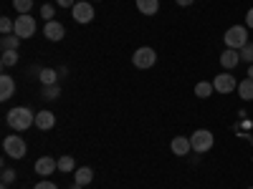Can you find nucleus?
Returning a JSON list of instances; mask_svg holds the SVG:
<instances>
[{"instance_id":"nucleus-11","label":"nucleus","mask_w":253,"mask_h":189,"mask_svg":"<svg viewBox=\"0 0 253 189\" xmlns=\"http://www.w3.org/2000/svg\"><path fill=\"white\" fill-rule=\"evenodd\" d=\"M170 149H172L177 157H187L190 152H193V144H190L187 136H175L172 144H170Z\"/></svg>"},{"instance_id":"nucleus-15","label":"nucleus","mask_w":253,"mask_h":189,"mask_svg":"<svg viewBox=\"0 0 253 189\" xmlns=\"http://www.w3.org/2000/svg\"><path fill=\"white\" fill-rule=\"evenodd\" d=\"M137 10H139L142 15H157L160 0H137Z\"/></svg>"},{"instance_id":"nucleus-22","label":"nucleus","mask_w":253,"mask_h":189,"mask_svg":"<svg viewBox=\"0 0 253 189\" xmlns=\"http://www.w3.org/2000/svg\"><path fill=\"white\" fill-rule=\"evenodd\" d=\"M13 8H15L20 15H28V10L33 8V0H13Z\"/></svg>"},{"instance_id":"nucleus-21","label":"nucleus","mask_w":253,"mask_h":189,"mask_svg":"<svg viewBox=\"0 0 253 189\" xmlns=\"http://www.w3.org/2000/svg\"><path fill=\"white\" fill-rule=\"evenodd\" d=\"M0 63H3V68H10L18 63V51H3V58H0Z\"/></svg>"},{"instance_id":"nucleus-14","label":"nucleus","mask_w":253,"mask_h":189,"mask_svg":"<svg viewBox=\"0 0 253 189\" xmlns=\"http://www.w3.org/2000/svg\"><path fill=\"white\" fill-rule=\"evenodd\" d=\"M15 94V81L10 76H0V101H8Z\"/></svg>"},{"instance_id":"nucleus-5","label":"nucleus","mask_w":253,"mask_h":189,"mask_svg":"<svg viewBox=\"0 0 253 189\" xmlns=\"http://www.w3.org/2000/svg\"><path fill=\"white\" fill-rule=\"evenodd\" d=\"M132 63H134V66L137 68H152L155 66V63H157V53L150 48V46H144V48H137L134 51V56H132Z\"/></svg>"},{"instance_id":"nucleus-10","label":"nucleus","mask_w":253,"mask_h":189,"mask_svg":"<svg viewBox=\"0 0 253 189\" xmlns=\"http://www.w3.org/2000/svg\"><path fill=\"white\" fill-rule=\"evenodd\" d=\"M43 35L48 40H53V43H58V40H63V35H66V28H63L58 20H48L46 28H43Z\"/></svg>"},{"instance_id":"nucleus-20","label":"nucleus","mask_w":253,"mask_h":189,"mask_svg":"<svg viewBox=\"0 0 253 189\" xmlns=\"http://www.w3.org/2000/svg\"><path fill=\"white\" fill-rule=\"evenodd\" d=\"M38 78H41V83H43V86H53L58 76H56L53 68H41V71H38Z\"/></svg>"},{"instance_id":"nucleus-24","label":"nucleus","mask_w":253,"mask_h":189,"mask_svg":"<svg viewBox=\"0 0 253 189\" xmlns=\"http://www.w3.org/2000/svg\"><path fill=\"white\" fill-rule=\"evenodd\" d=\"M58 172H74V157H61L58 159Z\"/></svg>"},{"instance_id":"nucleus-4","label":"nucleus","mask_w":253,"mask_h":189,"mask_svg":"<svg viewBox=\"0 0 253 189\" xmlns=\"http://www.w3.org/2000/svg\"><path fill=\"white\" fill-rule=\"evenodd\" d=\"M3 149H5V154H8L10 159H23L26 152H28V146H26V141L20 139V136H5Z\"/></svg>"},{"instance_id":"nucleus-19","label":"nucleus","mask_w":253,"mask_h":189,"mask_svg":"<svg viewBox=\"0 0 253 189\" xmlns=\"http://www.w3.org/2000/svg\"><path fill=\"white\" fill-rule=\"evenodd\" d=\"M91 179H94V172L89 169V166H81V169H76V184L86 187V184H91Z\"/></svg>"},{"instance_id":"nucleus-23","label":"nucleus","mask_w":253,"mask_h":189,"mask_svg":"<svg viewBox=\"0 0 253 189\" xmlns=\"http://www.w3.org/2000/svg\"><path fill=\"white\" fill-rule=\"evenodd\" d=\"M43 98H48V101H53V98H58L61 96V89H58V83H53V86H43Z\"/></svg>"},{"instance_id":"nucleus-25","label":"nucleus","mask_w":253,"mask_h":189,"mask_svg":"<svg viewBox=\"0 0 253 189\" xmlns=\"http://www.w3.org/2000/svg\"><path fill=\"white\" fill-rule=\"evenodd\" d=\"M241 53V61H246V63H253V43H251V40H248V43L238 51Z\"/></svg>"},{"instance_id":"nucleus-35","label":"nucleus","mask_w":253,"mask_h":189,"mask_svg":"<svg viewBox=\"0 0 253 189\" xmlns=\"http://www.w3.org/2000/svg\"><path fill=\"white\" fill-rule=\"evenodd\" d=\"M3 189H8V184H3Z\"/></svg>"},{"instance_id":"nucleus-9","label":"nucleus","mask_w":253,"mask_h":189,"mask_svg":"<svg viewBox=\"0 0 253 189\" xmlns=\"http://www.w3.org/2000/svg\"><path fill=\"white\" fill-rule=\"evenodd\" d=\"M36 174L38 177H51L56 169H58V161L53 159V157H41V159H36Z\"/></svg>"},{"instance_id":"nucleus-18","label":"nucleus","mask_w":253,"mask_h":189,"mask_svg":"<svg viewBox=\"0 0 253 189\" xmlns=\"http://www.w3.org/2000/svg\"><path fill=\"white\" fill-rule=\"evenodd\" d=\"M213 91H215L213 89V81H210V83L208 81H198L195 83V96L198 98H210V96H213Z\"/></svg>"},{"instance_id":"nucleus-12","label":"nucleus","mask_w":253,"mask_h":189,"mask_svg":"<svg viewBox=\"0 0 253 189\" xmlns=\"http://www.w3.org/2000/svg\"><path fill=\"white\" fill-rule=\"evenodd\" d=\"M238 61H241V53L233 51V48H225V51L220 53V66H223L225 71L236 68V66H238Z\"/></svg>"},{"instance_id":"nucleus-31","label":"nucleus","mask_w":253,"mask_h":189,"mask_svg":"<svg viewBox=\"0 0 253 189\" xmlns=\"http://www.w3.org/2000/svg\"><path fill=\"white\" fill-rule=\"evenodd\" d=\"M246 28H253V8L246 13Z\"/></svg>"},{"instance_id":"nucleus-36","label":"nucleus","mask_w":253,"mask_h":189,"mask_svg":"<svg viewBox=\"0 0 253 189\" xmlns=\"http://www.w3.org/2000/svg\"><path fill=\"white\" fill-rule=\"evenodd\" d=\"M248 189H253V187H248Z\"/></svg>"},{"instance_id":"nucleus-6","label":"nucleus","mask_w":253,"mask_h":189,"mask_svg":"<svg viewBox=\"0 0 253 189\" xmlns=\"http://www.w3.org/2000/svg\"><path fill=\"white\" fill-rule=\"evenodd\" d=\"M213 89L218 94H233L238 89V81H236V76H230L228 71H223V73H218L213 78Z\"/></svg>"},{"instance_id":"nucleus-29","label":"nucleus","mask_w":253,"mask_h":189,"mask_svg":"<svg viewBox=\"0 0 253 189\" xmlns=\"http://www.w3.org/2000/svg\"><path fill=\"white\" fill-rule=\"evenodd\" d=\"M33 189H58V187H56L53 182H48V179H43V182H38V184H36Z\"/></svg>"},{"instance_id":"nucleus-13","label":"nucleus","mask_w":253,"mask_h":189,"mask_svg":"<svg viewBox=\"0 0 253 189\" xmlns=\"http://www.w3.org/2000/svg\"><path fill=\"white\" fill-rule=\"evenodd\" d=\"M36 126H38L41 131H48V129H53V126H56V116L51 111H38L36 114Z\"/></svg>"},{"instance_id":"nucleus-1","label":"nucleus","mask_w":253,"mask_h":189,"mask_svg":"<svg viewBox=\"0 0 253 189\" xmlns=\"http://www.w3.org/2000/svg\"><path fill=\"white\" fill-rule=\"evenodd\" d=\"M33 124H36V114L26 106H15V109L8 111V126L15 129V131H26Z\"/></svg>"},{"instance_id":"nucleus-16","label":"nucleus","mask_w":253,"mask_h":189,"mask_svg":"<svg viewBox=\"0 0 253 189\" xmlns=\"http://www.w3.org/2000/svg\"><path fill=\"white\" fill-rule=\"evenodd\" d=\"M20 40H23V38H18L15 33L3 35V38H0V48H3V51H18L20 48Z\"/></svg>"},{"instance_id":"nucleus-17","label":"nucleus","mask_w":253,"mask_h":189,"mask_svg":"<svg viewBox=\"0 0 253 189\" xmlns=\"http://www.w3.org/2000/svg\"><path fill=\"white\" fill-rule=\"evenodd\" d=\"M236 91H238V96H241L243 101H253V78H246V81H241Z\"/></svg>"},{"instance_id":"nucleus-32","label":"nucleus","mask_w":253,"mask_h":189,"mask_svg":"<svg viewBox=\"0 0 253 189\" xmlns=\"http://www.w3.org/2000/svg\"><path fill=\"white\" fill-rule=\"evenodd\" d=\"M175 3H177L180 8H190V5H193V3H195V0H175Z\"/></svg>"},{"instance_id":"nucleus-34","label":"nucleus","mask_w":253,"mask_h":189,"mask_svg":"<svg viewBox=\"0 0 253 189\" xmlns=\"http://www.w3.org/2000/svg\"><path fill=\"white\" fill-rule=\"evenodd\" d=\"M71 189H81V184H76V182H74V187H71Z\"/></svg>"},{"instance_id":"nucleus-2","label":"nucleus","mask_w":253,"mask_h":189,"mask_svg":"<svg viewBox=\"0 0 253 189\" xmlns=\"http://www.w3.org/2000/svg\"><path fill=\"white\" fill-rule=\"evenodd\" d=\"M225 40V46L228 48H233V51H241L246 43H248V28L246 26H230L223 35Z\"/></svg>"},{"instance_id":"nucleus-30","label":"nucleus","mask_w":253,"mask_h":189,"mask_svg":"<svg viewBox=\"0 0 253 189\" xmlns=\"http://www.w3.org/2000/svg\"><path fill=\"white\" fill-rule=\"evenodd\" d=\"M56 5H58V8H74L76 0H56Z\"/></svg>"},{"instance_id":"nucleus-26","label":"nucleus","mask_w":253,"mask_h":189,"mask_svg":"<svg viewBox=\"0 0 253 189\" xmlns=\"http://www.w3.org/2000/svg\"><path fill=\"white\" fill-rule=\"evenodd\" d=\"M0 31H3V35H10V33H15V23L10 18H0Z\"/></svg>"},{"instance_id":"nucleus-8","label":"nucleus","mask_w":253,"mask_h":189,"mask_svg":"<svg viewBox=\"0 0 253 189\" xmlns=\"http://www.w3.org/2000/svg\"><path fill=\"white\" fill-rule=\"evenodd\" d=\"M71 15H74L76 23H91L94 20V5L91 3H76L71 8Z\"/></svg>"},{"instance_id":"nucleus-27","label":"nucleus","mask_w":253,"mask_h":189,"mask_svg":"<svg viewBox=\"0 0 253 189\" xmlns=\"http://www.w3.org/2000/svg\"><path fill=\"white\" fill-rule=\"evenodd\" d=\"M53 13H56V10H53V5H51V3H46L43 8H41V15L46 18V23H48V20H53Z\"/></svg>"},{"instance_id":"nucleus-33","label":"nucleus","mask_w":253,"mask_h":189,"mask_svg":"<svg viewBox=\"0 0 253 189\" xmlns=\"http://www.w3.org/2000/svg\"><path fill=\"white\" fill-rule=\"evenodd\" d=\"M248 78H253V63H251V68H248Z\"/></svg>"},{"instance_id":"nucleus-28","label":"nucleus","mask_w":253,"mask_h":189,"mask_svg":"<svg viewBox=\"0 0 253 189\" xmlns=\"http://www.w3.org/2000/svg\"><path fill=\"white\" fill-rule=\"evenodd\" d=\"M15 182V172L13 169H3V184H13Z\"/></svg>"},{"instance_id":"nucleus-7","label":"nucleus","mask_w":253,"mask_h":189,"mask_svg":"<svg viewBox=\"0 0 253 189\" xmlns=\"http://www.w3.org/2000/svg\"><path fill=\"white\" fill-rule=\"evenodd\" d=\"M15 35H18V38H31V35H36V18H33V15H18V18H15Z\"/></svg>"},{"instance_id":"nucleus-37","label":"nucleus","mask_w":253,"mask_h":189,"mask_svg":"<svg viewBox=\"0 0 253 189\" xmlns=\"http://www.w3.org/2000/svg\"><path fill=\"white\" fill-rule=\"evenodd\" d=\"M96 3H99V0H96Z\"/></svg>"},{"instance_id":"nucleus-3","label":"nucleus","mask_w":253,"mask_h":189,"mask_svg":"<svg viewBox=\"0 0 253 189\" xmlns=\"http://www.w3.org/2000/svg\"><path fill=\"white\" fill-rule=\"evenodd\" d=\"M213 134H210L208 129H198L193 136H190V144H193V152H198V154H205V152H210L213 149Z\"/></svg>"}]
</instances>
